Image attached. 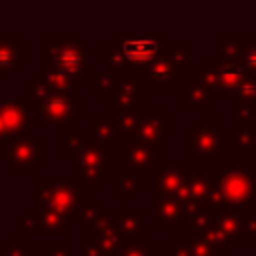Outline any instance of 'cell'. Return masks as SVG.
<instances>
[{"label":"cell","instance_id":"cell-1","mask_svg":"<svg viewBox=\"0 0 256 256\" xmlns=\"http://www.w3.org/2000/svg\"><path fill=\"white\" fill-rule=\"evenodd\" d=\"M64 144L62 154L70 156V170L80 174V186L86 192H96L102 182L108 180V154L106 146L98 144L90 136L80 134L76 126L62 128Z\"/></svg>","mask_w":256,"mask_h":256},{"label":"cell","instance_id":"cell-2","mask_svg":"<svg viewBox=\"0 0 256 256\" xmlns=\"http://www.w3.org/2000/svg\"><path fill=\"white\" fill-rule=\"evenodd\" d=\"M44 70L58 72L82 84L88 80V46L80 36H46L44 38Z\"/></svg>","mask_w":256,"mask_h":256},{"label":"cell","instance_id":"cell-3","mask_svg":"<svg viewBox=\"0 0 256 256\" xmlns=\"http://www.w3.org/2000/svg\"><path fill=\"white\" fill-rule=\"evenodd\" d=\"M194 76L204 84L212 100H238L242 88L256 78V74L248 72L240 64L216 60V62H202Z\"/></svg>","mask_w":256,"mask_h":256},{"label":"cell","instance_id":"cell-4","mask_svg":"<svg viewBox=\"0 0 256 256\" xmlns=\"http://www.w3.org/2000/svg\"><path fill=\"white\" fill-rule=\"evenodd\" d=\"M190 46L188 44H166L160 56L144 72V80L152 84L156 92H170L172 84L190 74ZM182 82V80H180Z\"/></svg>","mask_w":256,"mask_h":256},{"label":"cell","instance_id":"cell-5","mask_svg":"<svg viewBox=\"0 0 256 256\" xmlns=\"http://www.w3.org/2000/svg\"><path fill=\"white\" fill-rule=\"evenodd\" d=\"M176 198L184 202L192 218L200 212H216L226 208L220 192V174L216 172H192Z\"/></svg>","mask_w":256,"mask_h":256},{"label":"cell","instance_id":"cell-6","mask_svg":"<svg viewBox=\"0 0 256 256\" xmlns=\"http://www.w3.org/2000/svg\"><path fill=\"white\" fill-rule=\"evenodd\" d=\"M188 152L198 158L200 164H216L220 156L228 152V130L218 124L216 118H200L190 130Z\"/></svg>","mask_w":256,"mask_h":256},{"label":"cell","instance_id":"cell-7","mask_svg":"<svg viewBox=\"0 0 256 256\" xmlns=\"http://www.w3.org/2000/svg\"><path fill=\"white\" fill-rule=\"evenodd\" d=\"M82 186L80 182H44L36 180L34 184V208L54 210L60 214L80 218V198Z\"/></svg>","mask_w":256,"mask_h":256},{"label":"cell","instance_id":"cell-8","mask_svg":"<svg viewBox=\"0 0 256 256\" xmlns=\"http://www.w3.org/2000/svg\"><path fill=\"white\" fill-rule=\"evenodd\" d=\"M0 154L6 156V170L10 174H32L46 160L44 136H22L4 146Z\"/></svg>","mask_w":256,"mask_h":256},{"label":"cell","instance_id":"cell-9","mask_svg":"<svg viewBox=\"0 0 256 256\" xmlns=\"http://www.w3.org/2000/svg\"><path fill=\"white\" fill-rule=\"evenodd\" d=\"M16 234L22 238H32V236L70 238L72 218L60 212H54V210L28 208L26 214L16 220Z\"/></svg>","mask_w":256,"mask_h":256},{"label":"cell","instance_id":"cell-10","mask_svg":"<svg viewBox=\"0 0 256 256\" xmlns=\"http://www.w3.org/2000/svg\"><path fill=\"white\" fill-rule=\"evenodd\" d=\"M36 112H38V118L46 126L68 128V126H72V120L82 116V102L78 98L70 96V92L48 90L38 100Z\"/></svg>","mask_w":256,"mask_h":256},{"label":"cell","instance_id":"cell-11","mask_svg":"<svg viewBox=\"0 0 256 256\" xmlns=\"http://www.w3.org/2000/svg\"><path fill=\"white\" fill-rule=\"evenodd\" d=\"M164 148L142 142H124L116 146V162L132 174H158L164 168Z\"/></svg>","mask_w":256,"mask_h":256},{"label":"cell","instance_id":"cell-12","mask_svg":"<svg viewBox=\"0 0 256 256\" xmlns=\"http://www.w3.org/2000/svg\"><path fill=\"white\" fill-rule=\"evenodd\" d=\"M220 192L228 208H248L254 204L252 176L244 166L228 164L224 172H220Z\"/></svg>","mask_w":256,"mask_h":256},{"label":"cell","instance_id":"cell-13","mask_svg":"<svg viewBox=\"0 0 256 256\" xmlns=\"http://www.w3.org/2000/svg\"><path fill=\"white\" fill-rule=\"evenodd\" d=\"M116 44L122 48L136 74L146 72L166 46L162 36H118Z\"/></svg>","mask_w":256,"mask_h":256},{"label":"cell","instance_id":"cell-14","mask_svg":"<svg viewBox=\"0 0 256 256\" xmlns=\"http://www.w3.org/2000/svg\"><path fill=\"white\" fill-rule=\"evenodd\" d=\"M0 116L6 126L10 142L26 136L28 128H34L38 120V112L28 106V100H12V98L0 100Z\"/></svg>","mask_w":256,"mask_h":256},{"label":"cell","instance_id":"cell-15","mask_svg":"<svg viewBox=\"0 0 256 256\" xmlns=\"http://www.w3.org/2000/svg\"><path fill=\"white\" fill-rule=\"evenodd\" d=\"M218 60L234 62L256 74V36H218Z\"/></svg>","mask_w":256,"mask_h":256},{"label":"cell","instance_id":"cell-16","mask_svg":"<svg viewBox=\"0 0 256 256\" xmlns=\"http://www.w3.org/2000/svg\"><path fill=\"white\" fill-rule=\"evenodd\" d=\"M172 136V120L164 116L160 108H144L140 116L138 134L132 142H142L148 146H162V142Z\"/></svg>","mask_w":256,"mask_h":256},{"label":"cell","instance_id":"cell-17","mask_svg":"<svg viewBox=\"0 0 256 256\" xmlns=\"http://www.w3.org/2000/svg\"><path fill=\"white\" fill-rule=\"evenodd\" d=\"M190 164L182 162V164H174V166H164L154 180V192H152V200L160 202V200H168V198H176L184 186V182L190 176Z\"/></svg>","mask_w":256,"mask_h":256},{"label":"cell","instance_id":"cell-18","mask_svg":"<svg viewBox=\"0 0 256 256\" xmlns=\"http://www.w3.org/2000/svg\"><path fill=\"white\" fill-rule=\"evenodd\" d=\"M146 106V84L140 80H126L122 78L108 102V108L118 110H138L142 112Z\"/></svg>","mask_w":256,"mask_h":256},{"label":"cell","instance_id":"cell-19","mask_svg":"<svg viewBox=\"0 0 256 256\" xmlns=\"http://www.w3.org/2000/svg\"><path fill=\"white\" fill-rule=\"evenodd\" d=\"M190 222H192V214L188 212V208L180 198L154 202L152 224L156 228H182V226L190 228Z\"/></svg>","mask_w":256,"mask_h":256},{"label":"cell","instance_id":"cell-20","mask_svg":"<svg viewBox=\"0 0 256 256\" xmlns=\"http://www.w3.org/2000/svg\"><path fill=\"white\" fill-rule=\"evenodd\" d=\"M216 220L228 246L246 244V208H220L216 210Z\"/></svg>","mask_w":256,"mask_h":256},{"label":"cell","instance_id":"cell-21","mask_svg":"<svg viewBox=\"0 0 256 256\" xmlns=\"http://www.w3.org/2000/svg\"><path fill=\"white\" fill-rule=\"evenodd\" d=\"M212 98L208 90L194 76V72H190L188 78L180 82V108L182 110H206Z\"/></svg>","mask_w":256,"mask_h":256},{"label":"cell","instance_id":"cell-22","mask_svg":"<svg viewBox=\"0 0 256 256\" xmlns=\"http://www.w3.org/2000/svg\"><path fill=\"white\" fill-rule=\"evenodd\" d=\"M98 60L100 64H104L108 68V72L126 78V80H134L136 72L132 68V64L128 62L126 54L122 52V48L118 44H102L98 46Z\"/></svg>","mask_w":256,"mask_h":256},{"label":"cell","instance_id":"cell-23","mask_svg":"<svg viewBox=\"0 0 256 256\" xmlns=\"http://www.w3.org/2000/svg\"><path fill=\"white\" fill-rule=\"evenodd\" d=\"M112 220L130 242H140L146 238L144 210H112Z\"/></svg>","mask_w":256,"mask_h":256},{"label":"cell","instance_id":"cell-24","mask_svg":"<svg viewBox=\"0 0 256 256\" xmlns=\"http://www.w3.org/2000/svg\"><path fill=\"white\" fill-rule=\"evenodd\" d=\"M28 58V48L16 36H0V72H12Z\"/></svg>","mask_w":256,"mask_h":256},{"label":"cell","instance_id":"cell-25","mask_svg":"<svg viewBox=\"0 0 256 256\" xmlns=\"http://www.w3.org/2000/svg\"><path fill=\"white\" fill-rule=\"evenodd\" d=\"M88 136L102 146H112V144L118 146L120 140L114 118H100V116H92L88 120Z\"/></svg>","mask_w":256,"mask_h":256},{"label":"cell","instance_id":"cell-26","mask_svg":"<svg viewBox=\"0 0 256 256\" xmlns=\"http://www.w3.org/2000/svg\"><path fill=\"white\" fill-rule=\"evenodd\" d=\"M146 188V176L132 174V172H118L116 174V200L118 202H132L138 192Z\"/></svg>","mask_w":256,"mask_h":256},{"label":"cell","instance_id":"cell-27","mask_svg":"<svg viewBox=\"0 0 256 256\" xmlns=\"http://www.w3.org/2000/svg\"><path fill=\"white\" fill-rule=\"evenodd\" d=\"M120 80H122V78L116 76V74H112V72H98V70H96V72H90V76H88V86H90V90L96 94L98 100H102V102L108 104Z\"/></svg>","mask_w":256,"mask_h":256},{"label":"cell","instance_id":"cell-28","mask_svg":"<svg viewBox=\"0 0 256 256\" xmlns=\"http://www.w3.org/2000/svg\"><path fill=\"white\" fill-rule=\"evenodd\" d=\"M228 146H232L238 156H252L256 150V126L238 128L232 136H228Z\"/></svg>","mask_w":256,"mask_h":256},{"label":"cell","instance_id":"cell-29","mask_svg":"<svg viewBox=\"0 0 256 256\" xmlns=\"http://www.w3.org/2000/svg\"><path fill=\"white\" fill-rule=\"evenodd\" d=\"M140 116H142V112H138V110H118L116 112L114 122H116L120 138H124L126 142H132L136 138L138 126H140Z\"/></svg>","mask_w":256,"mask_h":256},{"label":"cell","instance_id":"cell-30","mask_svg":"<svg viewBox=\"0 0 256 256\" xmlns=\"http://www.w3.org/2000/svg\"><path fill=\"white\" fill-rule=\"evenodd\" d=\"M36 80H40L42 84H46L48 88L52 90H62V92H80L82 84L70 80L68 76L64 74H58V72H46V70H40L34 74Z\"/></svg>","mask_w":256,"mask_h":256},{"label":"cell","instance_id":"cell-31","mask_svg":"<svg viewBox=\"0 0 256 256\" xmlns=\"http://www.w3.org/2000/svg\"><path fill=\"white\" fill-rule=\"evenodd\" d=\"M0 256H38L34 244H30L22 236H10L2 246H0Z\"/></svg>","mask_w":256,"mask_h":256},{"label":"cell","instance_id":"cell-32","mask_svg":"<svg viewBox=\"0 0 256 256\" xmlns=\"http://www.w3.org/2000/svg\"><path fill=\"white\" fill-rule=\"evenodd\" d=\"M256 120V100H236L234 102V124L236 128L254 126Z\"/></svg>","mask_w":256,"mask_h":256},{"label":"cell","instance_id":"cell-33","mask_svg":"<svg viewBox=\"0 0 256 256\" xmlns=\"http://www.w3.org/2000/svg\"><path fill=\"white\" fill-rule=\"evenodd\" d=\"M162 256H192L190 254V236L170 238V242L162 246Z\"/></svg>","mask_w":256,"mask_h":256},{"label":"cell","instance_id":"cell-34","mask_svg":"<svg viewBox=\"0 0 256 256\" xmlns=\"http://www.w3.org/2000/svg\"><path fill=\"white\" fill-rule=\"evenodd\" d=\"M100 204H98V200H82V206H80V226H84V228H90L92 224H94V220L98 218V214H100Z\"/></svg>","mask_w":256,"mask_h":256},{"label":"cell","instance_id":"cell-35","mask_svg":"<svg viewBox=\"0 0 256 256\" xmlns=\"http://www.w3.org/2000/svg\"><path fill=\"white\" fill-rule=\"evenodd\" d=\"M80 246H82V256H112L94 236L86 234L80 238Z\"/></svg>","mask_w":256,"mask_h":256},{"label":"cell","instance_id":"cell-36","mask_svg":"<svg viewBox=\"0 0 256 256\" xmlns=\"http://www.w3.org/2000/svg\"><path fill=\"white\" fill-rule=\"evenodd\" d=\"M118 256H154V246L140 240V242H128Z\"/></svg>","mask_w":256,"mask_h":256},{"label":"cell","instance_id":"cell-37","mask_svg":"<svg viewBox=\"0 0 256 256\" xmlns=\"http://www.w3.org/2000/svg\"><path fill=\"white\" fill-rule=\"evenodd\" d=\"M190 254L192 256H220V252L210 242L202 238H192V236H190Z\"/></svg>","mask_w":256,"mask_h":256},{"label":"cell","instance_id":"cell-38","mask_svg":"<svg viewBox=\"0 0 256 256\" xmlns=\"http://www.w3.org/2000/svg\"><path fill=\"white\" fill-rule=\"evenodd\" d=\"M38 256H72V246L70 244H46L42 254Z\"/></svg>","mask_w":256,"mask_h":256},{"label":"cell","instance_id":"cell-39","mask_svg":"<svg viewBox=\"0 0 256 256\" xmlns=\"http://www.w3.org/2000/svg\"><path fill=\"white\" fill-rule=\"evenodd\" d=\"M8 142H10V138H8L6 126H4V122H2V116H0V146H4V144H8Z\"/></svg>","mask_w":256,"mask_h":256},{"label":"cell","instance_id":"cell-40","mask_svg":"<svg viewBox=\"0 0 256 256\" xmlns=\"http://www.w3.org/2000/svg\"><path fill=\"white\" fill-rule=\"evenodd\" d=\"M250 176H252V184H254V198H252V202H254V206H256V164L252 166Z\"/></svg>","mask_w":256,"mask_h":256}]
</instances>
